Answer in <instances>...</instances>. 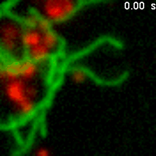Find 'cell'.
<instances>
[{"label": "cell", "instance_id": "obj_4", "mask_svg": "<svg viewBox=\"0 0 156 156\" xmlns=\"http://www.w3.org/2000/svg\"><path fill=\"white\" fill-rule=\"evenodd\" d=\"M81 6L75 0H41L31 1L29 9L55 26L72 18Z\"/></svg>", "mask_w": 156, "mask_h": 156}, {"label": "cell", "instance_id": "obj_1", "mask_svg": "<svg viewBox=\"0 0 156 156\" xmlns=\"http://www.w3.org/2000/svg\"><path fill=\"white\" fill-rule=\"evenodd\" d=\"M58 65L24 58L1 60V126L13 129L36 119L48 106L55 91Z\"/></svg>", "mask_w": 156, "mask_h": 156}, {"label": "cell", "instance_id": "obj_5", "mask_svg": "<svg viewBox=\"0 0 156 156\" xmlns=\"http://www.w3.org/2000/svg\"><path fill=\"white\" fill-rule=\"evenodd\" d=\"M69 79L72 83L81 85L87 82L89 79V73L86 69L75 66L69 69L68 72Z\"/></svg>", "mask_w": 156, "mask_h": 156}, {"label": "cell", "instance_id": "obj_2", "mask_svg": "<svg viewBox=\"0 0 156 156\" xmlns=\"http://www.w3.org/2000/svg\"><path fill=\"white\" fill-rule=\"evenodd\" d=\"M13 13L24 24L25 58L39 63L58 65L65 45L54 26L29 8L21 14Z\"/></svg>", "mask_w": 156, "mask_h": 156}, {"label": "cell", "instance_id": "obj_3", "mask_svg": "<svg viewBox=\"0 0 156 156\" xmlns=\"http://www.w3.org/2000/svg\"><path fill=\"white\" fill-rule=\"evenodd\" d=\"M24 27L18 16L7 10L0 19L1 60L17 61L25 58Z\"/></svg>", "mask_w": 156, "mask_h": 156}, {"label": "cell", "instance_id": "obj_6", "mask_svg": "<svg viewBox=\"0 0 156 156\" xmlns=\"http://www.w3.org/2000/svg\"><path fill=\"white\" fill-rule=\"evenodd\" d=\"M34 156H49L51 155V150L46 147L40 146L36 147L33 150L31 153Z\"/></svg>", "mask_w": 156, "mask_h": 156}]
</instances>
